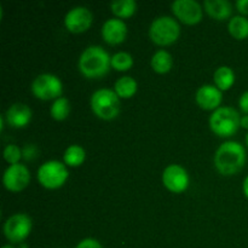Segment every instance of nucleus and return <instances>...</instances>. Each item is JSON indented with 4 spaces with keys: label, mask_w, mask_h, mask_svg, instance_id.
<instances>
[{
    "label": "nucleus",
    "mask_w": 248,
    "mask_h": 248,
    "mask_svg": "<svg viewBox=\"0 0 248 248\" xmlns=\"http://www.w3.org/2000/svg\"><path fill=\"white\" fill-rule=\"evenodd\" d=\"M67 165L58 160H50L41 165L38 169V181L44 188L46 189H58L65 183L68 179Z\"/></svg>",
    "instance_id": "obj_6"
},
{
    "label": "nucleus",
    "mask_w": 248,
    "mask_h": 248,
    "mask_svg": "<svg viewBox=\"0 0 248 248\" xmlns=\"http://www.w3.org/2000/svg\"><path fill=\"white\" fill-rule=\"evenodd\" d=\"M236 9L242 15H248V0H237Z\"/></svg>",
    "instance_id": "obj_28"
},
{
    "label": "nucleus",
    "mask_w": 248,
    "mask_h": 248,
    "mask_svg": "<svg viewBox=\"0 0 248 248\" xmlns=\"http://www.w3.org/2000/svg\"><path fill=\"white\" fill-rule=\"evenodd\" d=\"M241 126L248 130V115H245L241 118Z\"/></svg>",
    "instance_id": "obj_31"
},
{
    "label": "nucleus",
    "mask_w": 248,
    "mask_h": 248,
    "mask_svg": "<svg viewBox=\"0 0 248 248\" xmlns=\"http://www.w3.org/2000/svg\"><path fill=\"white\" fill-rule=\"evenodd\" d=\"M127 35V26L120 18H109L102 26V36L110 45L123 43Z\"/></svg>",
    "instance_id": "obj_14"
},
{
    "label": "nucleus",
    "mask_w": 248,
    "mask_h": 248,
    "mask_svg": "<svg viewBox=\"0 0 248 248\" xmlns=\"http://www.w3.org/2000/svg\"><path fill=\"white\" fill-rule=\"evenodd\" d=\"M137 81L132 77L125 75L116 80L114 85V91L120 98H131L137 92Z\"/></svg>",
    "instance_id": "obj_19"
},
{
    "label": "nucleus",
    "mask_w": 248,
    "mask_h": 248,
    "mask_svg": "<svg viewBox=\"0 0 248 248\" xmlns=\"http://www.w3.org/2000/svg\"><path fill=\"white\" fill-rule=\"evenodd\" d=\"M239 107L246 115H248V91L244 92L239 99Z\"/></svg>",
    "instance_id": "obj_27"
},
{
    "label": "nucleus",
    "mask_w": 248,
    "mask_h": 248,
    "mask_svg": "<svg viewBox=\"0 0 248 248\" xmlns=\"http://www.w3.org/2000/svg\"><path fill=\"white\" fill-rule=\"evenodd\" d=\"M92 12L85 6H75L64 16V26L72 33H82L91 27Z\"/></svg>",
    "instance_id": "obj_12"
},
{
    "label": "nucleus",
    "mask_w": 248,
    "mask_h": 248,
    "mask_svg": "<svg viewBox=\"0 0 248 248\" xmlns=\"http://www.w3.org/2000/svg\"><path fill=\"white\" fill-rule=\"evenodd\" d=\"M78 67L86 78H101L109 72L111 67V57L102 46L92 45L82 51Z\"/></svg>",
    "instance_id": "obj_2"
},
{
    "label": "nucleus",
    "mask_w": 248,
    "mask_h": 248,
    "mask_svg": "<svg viewBox=\"0 0 248 248\" xmlns=\"http://www.w3.org/2000/svg\"><path fill=\"white\" fill-rule=\"evenodd\" d=\"M150 64H152L154 72L159 73V74H165L171 70L172 65H173V58L169 51L159 50L153 55Z\"/></svg>",
    "instance_id": "obj_17"
},
{
    "label": "nucleus",
    "mask_w": 248,
    "mask_h": 248,
    "mask_svg": "<svg viewBox=\"0 0 248 248\" xmlns=\"http://www.w3.org/2000/svg\"><path fill=\"white\" fill-rule=\"evenodd\" d=\"M203 7L213 18L223 21L232 16V6L228 0H205Z\"/></svg>",
    "instance_id": "obj_16"
},
{
    "label": "nucleus",
    "mask_w": 248,
    "mask_h": 248,
    "mask_svg": "<svg viewBox=\"0 0 248 248\" xmlns=\"http://www.w3.org/2000/svg\"><path fill=\"white\" fill-rule=\"evenodd\" d=\"M215 79V84L220 91H227L230 87L234 85L235 82V73L228 65H222V67L217 68L213 75Z\"/></svg>",
    "instance_id": "obj_18"
},
{
    "label": "nucleus",
    "mask_w": 248,
    "mask_h": 248,
    "mask_svg": "<svg viewBox=\"0 0 248 248\" xmlns=\"http://www.w3.org/2000/svg\"><path fill=\"white\" fill-rule=\"evenodd\" d=\"M31 218L26 213H16L6 219L4 224V235L7 241L19 244L29 236L31 232Z\"/></svg>",
    "instance_id": "obj_8"
},
{
    "label": "nucleus",
    "mask_w": 248,
    "mask_h": 248,
    "mask_svg": "<svg viewBox=\"0 0 248 248\" xmlns=\"http://www.w3.org/2000/svg\"><path fill=\"white\" fill-rule=\"evenodd\" d=\"M133 65V57L128 52L120 51L111 56V67L119 72L128 70Z\"/></svg>",
    "instance_id": "obj_24"
},
{
    "label": "nucleus",
    "mask_w": 248,
    "mask_h": 248,
    "mask_svg": "<svg viewBox=\"0 0 248 248\" xmlns=\"http://www.w3.org/2000/svg\"><path fill=\"white\" fill-rule=\"evenodd\" d=\"M230 35L234 36L237 40H242L248 36V18L242 15L234 16L230 18L229 24H228Z\"/></svg>",
    "instance_id": "obj_21"
},
{
    "label": "nucleus",
    "mask_w": 248,
    "mask_h": 248,
    "mask_svg": "<svg viewBox=\"0 0 248 248\" xmlns=\"http://www.w3.org/2000/svg\"><path fill=\"white\" fill-rule=\"evenodd\" d=\"M31 154H35V147H34V145H29V147H27L23 152L24 157H26L27 160L31 159Z\"/></svg>",
    "instance_id": "obj_29"
},
{
    "label": "nucleus",
    "mask_w": 248,
    "mask_h": 248,
    "mask_svg": "<svg viewBox=\"0 0 248 248\" xmlns=\"http://www.w3.org/2000/svg\"><path fill=\"white\" fill-rule=\"evenodd\" d=\"M181 34L178 22L170 16H160L152 22L149 28V36L153 43L160 46L173 44Z\"/></svg>",
    "instance_id": "obj_5"
},
{
    "label": "nucleus",
    "mask_w": 248,
    "mask_h": 248,
    "mask_svg": "<svg viewBox=\"0 0 248 248\" xmlns=\"http://www.w3.org/2000/svg\"><path fill=\"white\" fill-rule=\"evenodd\" d=\"M2 156H4L5 161L10 165L19 164V160L23 156V152L17 147L16 144H7L5 147L4 152H2Z\"/></svg>",
    "instance_id": "obj_25"
},
{
    "label": "nucleus",
    "mask_w": 248,
    "mask_h": 248,
    "mask_svg": "<svg viewBox=\"0 0 248 248\" xmlns=\"http://www.w3.org/2000/svg\"><path fill=\"white\" fill-rule=\"evenodd\" d=\"M246 162L244 145L235 140L222 143L215 155V165L218 172L224 176H232L241 171Z\"/></svg>",
    "instance_id": "obj_1"
},
{
    "label": "nucleus",
    "mask_w": 248,
    "mask_h": 248,
    "mask_svg": "<svg viewBox=\"0 0 248 248\" xmlns=\"http://www.w3.org/2000/svg\"><path fill=\"white\" fill-rule=\"evenodd\" d=\"M162 184L171 193H183L189 186L188 172L181 165H169L162 172Z\"/></svg>",
    "instance_id": "obj_10"
},
{
    "label": "nucleus",
    "mask_w": 248,
    "mask_h": 248,
    "mask_svg": "<svg viewBox=\"0 0 248 248\" xmlns=\"http://www.w3.org/2000/svg\"><path fill=\"white\" fill-rule=\"evenodd\" d=\"M242 190H244L245 196L248 199V176L244 179V184H242Z\"/></svg>",
    "instance_id": "obj_30"
},
{
    "label": "nucleus",
    "mask_w": 248,
    "mask_h": 248,
    "mask_svg": "<svg viewBox=\"0 0 248 248\" xmlns=\"http://www.w3.org/2000/svg\"><path fill=\"white\" fill-rule=\"evenodd\" d=\"M111 12L119 18L131 17L137 10V4L135 0H114L110 4Z\"/></svg>",
    "instance_id": "obj_22"
},
{
    "label": "nucleus",
    "mask_w": 248,
    "mask_h": 248,
    "mask_svg": "<svg viewBox=\"0 0 248 248\" xmlns=\"http://www.w3.org/2000/svg\"><path fill=\"white\" fill-rule=\"evenodd\" d=\"M63 91V85L60 78L55 74L44 73L38 75L31 82V92L34 96L43 101L60 98Z\"/></svg>",
    "instance_id": "obj_7"
},
{
    "label": "nucleus",
    "mask_w": 248,
    "mask_h": 248,
    "mask_svg": "<svg viewBox=\"0 0 248 248\" xmlns=\"http://www.w3.org/2000/svg\"><path fill=\"white\" fill-rule=\"evenodd\" d=\"M246 144L248 145V133L246 135Z\"/></svg>",
    "instance_id": "obj_33"
},
{
    "label": "nucleus",
    "mask_w": 248,
    "mask_h": 248,
    "mask_svg": "<svg viewBox=\"0 0 248 248\" xmlns=\"http://www.w3.org/2000/svg\"><path fill=\"white\" fill-rule=\"evenodd\" d=\"M1 248H14V247L10 246V245H5V246H2Z\"/></svg>",
    "instance_id": "obj_32"
},
{
    "label": "nucleus",
    "mask_w": 248,
    "mask_h": 248,
    "mask_svg": "<svg viewBox=\"0 0 248 248\" xmlns=\"http://www.w3.org/2000/svg\"><path fill=\"white\" fill-rule=\"evenodd\" d=\"M91 108L102 120H113L120 113V97L114 90L99 89L91 96Z\"/></svg>",
    "instance_id": "obj_4"
},
{
    "label": "nucleus",
    "mask_w": 248,
    "mask_h": 248,
    "mask_svg": "<svg viewBox=\"0 0 248 248\" xmlns=\"http://www.w3.org/2000/svg\"><path fill=\"white\" fill-rule=\"evenodd\" d=\"M210 128L219 137L235 135L241 126V118L236 109L232 107H219L210 116Z\"/></svg>",
    "instance_id": "obj_3"
},
{
    "label": "nucleus",
    "mask_w": 248,
    "mask_h": 248,
    "mask_svg": "<svg viewBox=\"0 0 248 248\" xmlns=\"http://www.w3.org/2000/svg\"><path fill=\"white\" fill-rule=\"evenodd\" d=\"M171 9L174 16L186 24H196L202 18V6L195 0H176Z\"/></svg>",
    "instance_id": "obj_11"
},
{
    "label": "nucleus",
    "mask_w": 248,
    "mask_h": 248,
    "mask_svg": "<svg viewBox=\"0 0 248 248\" xmlns=\"http://www.w3.org/2000/svg\"><path fill=\"white\" fill-rule=\"evenodd\" d=\"M75 248H103V247H102V245L99 244L96 239L87 237V239L81 240Z\"/></svg>",
    "instance_id": "obj_26"
},
{
    "label": "nucleus",
    "mask_w": 248,
    "mask_h": 248,
    "mask_svg": "<svg viewBox=\"0 0 248 248\" xmlns=\"http://www.w3.org/2000/svg\"><path fill=\"white\" fill-rule=\"evenodd\" d=\"M31 182V172L26 165H10L2 174V183L9 191L18 193L26 189Z\"/></svg>",
    "instance_id": "obj_9"
},
{
    "label": "nucleus",
    "mask_w": 248,
    "mask_h": 248,
    "mask_svg": "<svg viewBox=\"0 0 248 248\" xmlns=\"http://www.w3.org/2000/svg\"><path fill=\"white\" fill-rule=\"evenodd\" d=\"M70 113V103L65 97L55 99L50 108V114L56 121H63L68 118Z\"/></svg>",
    "instance_id": "obj_23"
},
{
    "label": "nucleus",
    "mask_w": 248,
    "mask_h": 248,
    "mask_svg": "<svg viewBox=\"0 0 248 248\" xmlns=\"http://www.w3.org/2000/svg\"><path fill=\"white\" fill-rule=\"evenodd\" d=\"M86 159V152L84 148L79 144H72L65 149L63 154V160L67 166L77 167L80 166Z\"/></svg>",
    "instance_id": "obj_20"
},
{
    "label": "nucleus",
    "mask_w": 248,
    "mask_h": 248,
    "mask_svg": "<svg viewBox=\"0 0 248 248\" xmlns=\"http://www.w3.org/2000/svg\"><path fill=\"white\" fill-rule=\"evenodd\" d=\"M222 91L215 85L206 84L196 91V103L206 110H216L222 103Z\"/></svg>",
    "instance_id": "obj_13"
},
{
    "label": "nucleus",
    "mask_w": 248,
    "mask_h": 248,
    "mask_svg": "<svg viewBox=\"0 0 248 248\" xmlns=\"http://www.w3.org/2000/svg\"><path fill=\"white\" fill-rule=\"evenodd\" d=\"M4 116L11 127H26L31 119V109L24 103H14L7 108Z\"/></svg>",
    "instance_id": "obj_15"
}]
</instances>
